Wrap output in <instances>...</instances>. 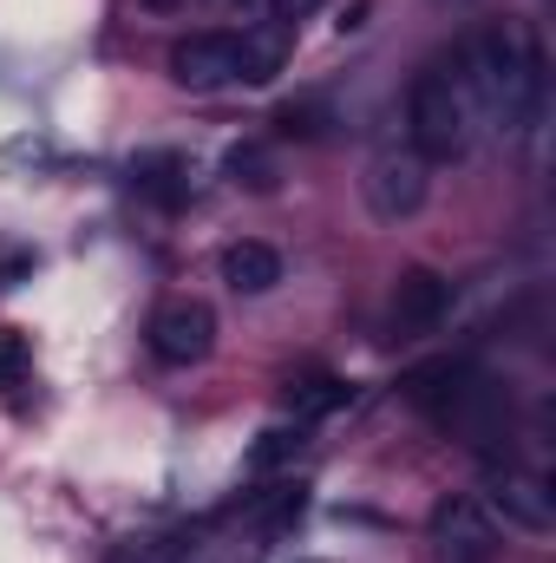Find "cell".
Instances as JSON below:
<instances>
[{
  "mask_svg": "<svg viewBox=\"0 0 556 563\" xmlns=\"http://www.w3.org/2000/svg\"><path fill=\"white\" fill-rule=\"evenodd\" d=\"M471 86L518 125L537 119L544 106V46L524 33V26H491L478 46H471Z\"/></svg>",
  "mask_w": 556,
  "mask_h": 563,
  "instance_id": "obj_1",
  "label": "cell"
},
{
  "mask_svg": "<svg viewBox=\"0 0 556 563\" xmlns=\"http://www.w3.org/2000/svg\"><path fill=\"white\" fill-rule=\"evenodd\" d=\"M407 132H413V151L425 164H445L458 157L465 139H471V99H465V73L432 59L407 92Z\"/></svg>",
  "mask_w": 556,
  "mask_h": 563,
  "instance_id": "obj_2",
  "label": "cell"
},
{
  "mask_svg": "<svg viewBox=\"0 0 556 563\" xmlns=\"http://www.w3.org/2000/svg\"><path fill=\"white\" fill-rule=\"evenodd\" d=\"M164 73L184 92H223V86L243 79V33H190V40L170 46Z\"/></svg>",
  "mask_w": 556,
  "mask_h": 563,
  "instance_id": "obj_3",
  "label": "cell"
},
{
  "mask_svg": "<svg viewBox=\"0 0 556 563\" xmlns=\"http://www.w3.org/2000/svg\"><path fill=\"white\" fill-rule=\"evenodd\" d=\"M485 511L491 518H504L511 531H524V538H551L556 531V498L544 478H531V472H518V465H491L485 472Z\"/></svg>",
  "mask_w": 556,
  "mask_h": 563,
  "instance_id": "obj_4",
  "label": "cell"
},
{
  "mask_svg": "<svg viewBox=\"0 0 556 563\" xmlns=\"http://www.w3.org/2000/svg\"><path fill=\"white\" fill-rule=\"evenodd\" d=\"M144 341H151V354H157L164 367H190V361H203V354L216 347V314H210V301L177 295V301H164V308L151 314Z\"/></svg>",
  "mask_w": 556,
  "mask_h": 563,
  "instance_id": "obj_5",
  "label": "cell"
},
{
  "mask_svg": "<svg viewBox=\"0 0 556 563\" xmlns=\"http://www.w3.org/2000/svg\"><path fill=\"white\" fill-rule=\"evenodd\" d=\"M360 190H367V210L380 223H407V217H419V203H425V157L419 151H380L367 164Z\"/></svg>",
  "mask_w": 556,
  "mask_h": 563,
  "instance_id": "obj_6",
  "label": "cell"
},
{
  "mask_svg": "<svg viewBox=\"0 0 556 563\" xmlns=\"http://www.w3.org/2000/svg\"><path fill=\"white\" fill-rule=\"evenodd\" d=\"M432 544L452 563H491V551H498V518L478 498H438L432 505Z\"/></svg>",
  "mask_w": 556,
  "mask_h": 563,
  "instance_id": "obj_7",
  "label": "cell"
},
{
  "mask_svg": "<svg viewBox=\"0 0 556 563\" xmlns=\"http://www.w3.org/2000/svg\"><path fill=\"white\" fill-rule=\"evenodd\" d=\"M452 308V282L438 269H400L393 282V328L400 334H432Z\"/></svg>",
  "mask_w": 556,
  "mask_h": 563,
  "instance_id": "obj_8",
  "label": "cell"
},
{
  "mask_svg": "<svg viewBox=\"0 0 556 563\" xmlns=\"http://www.w3.org/2000/svg\"><path fill=\"white\" fill-rule=\"evenodd\" d=\"M400 394H407L413 407H425V413H452L458 394H465V361H452V354L425 361V367H413V374L400 380Z\"/></svg>",
  "mask_w": 556,
  "mask_h": 563,
  "instance_id": "obj_9",
  "label": "cell"
},
{
  "mask_svg": "<svg viewBox=\"0 0 556 563\" xmlns=\"http://www.w3.org/2000/svg\"><path fill=\"white\" fill-rule=\"evenodd\" d=\"M132 184H138L157 210H177L190 197V164L177 151H144V157H132Z\"/></svg>",
  "mask_w": 556,
  "mask_h": 563,
  "instance_id": "obj_10",
  "label": "cell"
},
{
  "mask_svg": "<svg viewBox=\"0 0 556 563\" xmlns=\"http://www.w3.org/2000/svg\"><path fill=\"white\" fill-rule=\"evenodd\" d=\"M223 282H230L236 295H269V288L281 282V256L269 250V243L243 236V243L223 250Z\"/></svg>",
  "mask_w": 556,
  "mask_h": 563,
  "instance_id": "obj_11",
  "label": "cell"
},
{
  "mask_svg": "<svg viewBox=\"0 0 556 563\" xmlns=\"http://www.w3.org/2000/svg\"><path fill=\"white\" fill-rule=\"evenodd\" d=\"M288 46H294V26L288 20L243 33V86H269L281 73V59H288Z\"/></svg>",
  "mask_w": 556,
  "mask_h": 563,
  "instance_id": "obj_12",
  "label": "cell"
},
{
  "mask_svg": "<svg viewBox=\"0 0 556 563\" xmlns=\"http://www.w3.org/2000/svg\"><path fill=\"white\" fill-rule=\"evenodd\" d=\"M347 400H354V387H347V380H334V374H314V380H294V387H288V413H294L301 426L341 413Z\"/></svg>",
  "mask_w": 556,
  "mask_h": 563,
  "instance_id": "obj_13",
  "label": "cell"
},
{
  "mask_svg": "<svg viewBox=\"0 0 556 563\" xmlns=\"http://www.w3.org/2000/svg\"><path fill=\"white\" fill-rule=\"evenodd\" d=\"M223 170H230V184H243V190H256V197H269L281 184V164L263 144H236V151L223 157Z\"/></svg>",
  "mask_w": 556,
  "mask_h": 563,
  "instance_id": "obj_14",
  "label": "cell"
},
{
  "mask_svg": "<svg viewBox=\"0 0 556 563\" xmlns=\"http://www.w3.org/2000/svg\"><path fill=\"white\" fill-rule=\"evenodd\" d=\"M301 445H308L301 420H281V426H269V432H256V445H249V472H276V465H288Z\"/></svg>",
  "mask_w": 556,
  "mask_h": 563,
  "instance_id": "obj_15",
  "label": "cell"
},
{
  "mask_svg": "<svg viewBox=\"0 0 556 563\" xmlns=\"http://www.w3.org/2000/svg\"><path fill=\"white\" fill-rule=\"evenodd\" d=\"M327 125H334L327 99H288V106L276 112V132H281V139H327Z\"/></svg>",
  "mask_w": 556,
  "mask_h": 563,
  "instance_id": "obj_16",
  "label": "cell"
},
{
  "mask_svg": "<svg viewBox=\"0 0 556 563\" xmlns=\"http://www.w3.org/2000/svg\"><path fill=\"white\" fill-rule=\"evenodd\" d=\"M33 374V334L0 321V387H20Z\"/></svg>",
  "mask_w": 556,
  "mask_h": 563,
  "instance_id": "obj_17",
  "label": "cell"
},
{
  "mask_svg": "<svg viewBox=\"0 0 556 563\" xmlns=\"http://www.w3.org/2000/svg\"><path fill=\"white\" fill-rule=\"evenodd\" d=\"M314 7H321V0H276V13H281V20H288V26H294L301 13H314Z\"/></svg>",
  "mask_w": 556,
  "mask_h": 563,
  "instance_id": "obj_18",
  "label": "cell"
},
{
  "mask_svg": "<svg viewBox=\"0 0 556 563\" xmlns=\"http://www.w3.org/2000/svg\"><path fill=\"white\" fill-rule=\"evenodd\" d=\"M354 26H367V0H354V7L341 13V33H354Z\"/></svg>",
  "mask_w": 556,
  "mask_h": 563,
  "instance_id": "obj_19",
  "label": "cell"
},
{
  "mask_svg": "<svg viewBox=\"0 0 556 563\" xmlns=\"http://www.w3.org/2000/svg\"><path fill=\"white\" fill-rule=\"evenodd\" d=\"M144 13H184V7H190V0H138Z\"/></svg>",
  "mask_w": 556,
  "mask_h": 563,
  "instance_id": "obj_20",
  "label": "cell"
},
{
  "mask_svg": "<svg viewBox=\"0 0 556 563\" xmlns=\"http://www.w3.org/2000/svg\"><path fill=\"white\" fill-rule=\"evenodd\" d=\"M223 7H249V0H223Z\"/></svg>",
  "mask_w": 556,
  "mask_h": 563,
  "instance_id": "obj_21",
  "label": "cell"
}]
</instances>
